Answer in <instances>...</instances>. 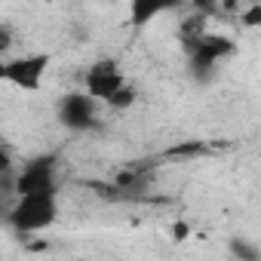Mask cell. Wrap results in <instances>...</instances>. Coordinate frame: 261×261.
I'll use <instances>...</instances> for the list:
<instances>
[{"label": "cell", "mask_w": 261, "mask_h": 261, "mask_svg": "<svg viewBox=\"0 0 261 261\" xmlns=\"http://www.w3.org/2000/svg\"><path fill=\"white\" fill-rule=\"evenodd\" d=\"M16 233H37L59 221V191H34L16 194V203L7 215Z\"/></svg>", "instance_id": "obj_1"}, {"label": "cell", "mask_w": 261, "mask_h": 261, "mask_svg": "<svg viewBox=\"0 0 261 261\" xmlns=\"http://www.w3.org/2000/svg\"><path fill=\"white\" fill-rule=\"evenodd\" d=\"M233 40L224 37V34H212V31H194V34H185V53H188V62H191V71L194 74H209L218 68V62H224L227 56H233Z\"/></svg>", "instance_id": "obj_2"}, {"label": "cell", "mask_w": 261, "mask_h": 261, "mask_svg": "<svg viewBox=\"0 0 261 261\" xmlns=\"http://www.w3.org/2000/svg\"><path fill=\"white\" fill-rule=\"evenodd\" d=\"M101 101L95 95H89L86 89L80 92H68L62 95L59 108H56V117L65 129H71V133H86V129H92L101 117Z\"/></svg>", "instance_id": "obj_3"}, {"label": "cell", "mask_w": 261, "mask_h": 261, "mask_svg": "<svg viewBox=\"0 0 261 261\" xmlns=\"http://www.w3.org/2000/svg\"><path fill=\"white\" fill-rule=\"evenodd\" d=\"M49 56L46 53H31V56H19V59H7L0 65V80L4 83H13L16 89H25V92H37L46 71H49Z\"/></svg>", "instance_id": "obj_4"}, {"label": "cell", "mask_w": 261, "mask_h": 261, "mask_svg": "<svg viewBox=\"0 0 261 261\" xmlns=\"http://www.w3.org/2000/svg\"><path fill=\"white\" fill-rule=\"evenodd\" d=\"M16 194H34V191H59V163L53 154H40L34 160H28L16 181H13Z\"/></svg>", "instance_id": "obj_5"}, {"label": "cell", "mask_w": 261, "mask_h": 261, "mask_svg": "<svg viewBox=\"0 0 261 261\" xmlns=\"http://www.w3.org/2000/svg\"><path fill=\"white\" fill-rule=\"evenodd\" d=\"M126 83H129V80H126L123 68H120L114 59H98V62L89 65V71L83 74V89H86L89 95H95L101 105H108Z\"/></svg>", "instance_id": "obj_6"}, {"label": "cell", "mask_w": 261, "mask_h": 261, "mask_svg": "<svg viewBox=\"0 0 261 261\" xmlns=\"http://www.w3.org/2000/svg\"><path fill=\"white\" fill-rule=\"evenodd\" d=\"M178 4H181V0H129V25H133L136 31H142L157 16L175 10Z\"/></svg>", "instance_id": "obj_7"}, {"label": "cell", "mask_w": 261, "mask_h": 261, "mask_svg": "<svg viewBox=\"0 0 261 261\" xmlns=\"http://www.w3.org/2000/svg\"><path fill=\"white\" fill-rule=\"evenodd\" d=\"M133 105H136V89H133V83H126V86H123V89H120L105 108H108V111H129Z\"/></svg>", "instance_id": "obj_8"}, {"label": "cell", "mask_w": 261, "mask_h": 261, "mask_svg": "<svg viewBox=\"0 0 261 261\" xmlns=\"http://www.w3.org/2000/svg\"><path fill=\"white\" fill-rule=\"evenodd\" d=\"M197 154H203V142H188L169 151V157H197Z\"/></svg>", "instance_id": "obj_9"}, {"label": "cell", "mask_w": 261, "mask_h": 261, "mask_svg": "<svg viewBox=\"0 0 261 261\" xmlns=\"http://www.w3.org/2000/svg\"><path fill=\"white\" fill-rule=\"evenodd\" d=\"M243 25L246 28H258L261 25V4H252L243 10Z\"/></svg>", "instance_id": "obj_10"}, {"label": "cell", "mask_w": 261, "mask_h": 261, "mask_svg": "<svg viewBox=\"0 0 261 261\" xmlns=\"http://www.w3.org/2000/svg\"><path fill=\"white\" fill-rule=\"evenodd\" d=\"M172 233H175V240H185V237H188V224H175Z\"/></svg>", "instance_id": "obj_11"}]
</instances>
